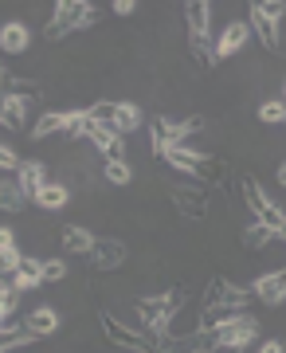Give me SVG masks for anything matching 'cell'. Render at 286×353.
I'll use <instances>...</instances> for the list:
<instances>
[{"mask_svg":"<svg viewBox=\"0 0 286 353\" xmlns=\"http://www.w3.org/2000/svg\"><path fill=\"white\" fill-rule=\"evenodd\" d=\"M176 306H185V294H150V299H137V326H145V330H165L169 322H173L176 314Z\"/></svg>","mask_w":286,"mask_h":353,"instance_id":"obj_1","label":"cell"},{"mask_svg":"<svg viewBox=\"0 0 286 353\" xmlns=\"http://www.w3.org/2000/svg\"><path fill=\"white\" fill-rule=\"evenodd\" d=\"M90 8H94L90 0H59L55 4V16H51V24H48V39L67 36L71 28H90L94 24V12Z\"/></svg>","mask_w":286,"mask_h":353,"instance_id":"obj_2","label":"cell"},{"mask_svg":"<svg viewBox=\"0 0 286 353\" xmlns=\"http://www.w3.org/2000/svg\"><path fill=\"white\" fill-rule=\"evenodd\" d=\"M259 338V322L247 314V310H239V314H232L224 322V326L212 334V341H216V350H243V345H251V341Z\"/></svg>","mask_w":286,"mask_h":353,"instance_id":"obj_3","label":"cell"},{"mask_svg":"<svg viewBox=\"0 0 286 353\" xmlns=\"http://www.w3.org/2000/svg\"><path fill=\"white\" fill-rule=\"evenodd\" d=\"M102 330H106V338L118 345V350H130V353H157L150 345V330L141 326V330H134V326H125V322H118L114 314H106L102 310Z\"/></svg>","mask_w":286,"mask_h":353,"instance_id":"obj_4","label":"cell"},{"mask_svg":"<svg viewBox=\"0 0 286 353\" xmlns=\"http://www.w3.org/2000/svg\"><path fill=\"white\" fill-rule=\"evenodd\" d=\"M239 185H243V192H247L243 201H247V208H251V212L259 216V224H271V228H286V212H283V208H278V204H274V201H267V192L259 189V181H255V176H243Z\"/></svg>","mask_w":286,"mask_h":353,"instance_id":"obj_5","label":"cell"},{"mask_svg":"<svg viewBox=\"0 0 286 353\" xmlns=\"http://www.w3.org/2000/svg\"><path fill=\"white\" fill-rule=\"evenodd\" d=\"M255 299V290H243V287H232L227 279H212L208 290H204V306H224V310H243V306Z\"/></svg>","mask_w":286,"mask_h":353,"instance_id":"obj_6","label":"cell"},{"mask_svg":"<svg viewBox=\"0 0 286 353\" xmlns=\"http://www.w3.org/2000/svg\"><path fill=\"white\" fill-rule=\"evenodd\" d=\"M251 290H255V299H259L263 306H283L286 303V271L259 275L255 283H251Z\"/></svg>","mask_w":286,"mask_h":353,"instance_id":"obj_7","label":"cell"},{"mask_svg":"<svg viewBox=\"0 0 286 353\" xmlns=\"http://www.w3.org/2000/svg\"><path fill=\"white\" fill-rule=\"evenodd\" d=\"M16 181H20V189L28 192V201H36L39 192L51 185V181H48V165H43V161H24V165H20V173H16Z\"/></svg>","mask_w":286,"mask_h":353,"instance_id":"obj_8","label":"cell"},{"mask_svg":"<svg viewBox=\"0 0 286 353\" xmlns=\"http://www.w3.org/2000/svg\"><path fill=\"white\" fill-rule=\"evenodd\" d=\"M90 263L99 267V271H118L125 263V243L122 240H99L94 252H90Z\"/></svg>","mask_w":286,"mask_h":353,"instance_id":"obj_9","label":"cell"},{"mask_svg":"<svg viewBox=\"0 0 286 353\" xmlns=\"http://www.w3.org/2000/svg\"><path fill=\"white\" fill-rule=\"evenodd\" d=\"M251 39V24L247 20H236V24L224 28V36L216 39V55L220 59H227V55H236V51H243V43Z\"/></svg>","mask_w":286,"mask_h":353,"instance_id":"obj_10","label":"cell"},{"mask_svg":"<svg viewBox=\"0 0 286 353\" xmlns=\"http://www.w3.org/2000/svg\"><path fill=\"white\" fill-rule=\"evenodd\" d=\"M94 243H99V236L87 232L83 224H71L67 232H63V252L67 255H90L94 252Z\"/></svg>","mask_w":286,"mask_h":353,"instance_id":"obj_11","label":"cell"},{"mask_svg":"<svg viewBox=\"0 0 286 353\" xmlns=\"http://www.w3.org/2000/svg\"><path fill=\"white\" fill-rule=\"evenodd\" d=\"M28 43H32V32H28V24H20V20H8V24L0 28V48L8 51V55H20V51H28Z\"/></svg>","mask_w":286,"mask_h":353,"instance_id":"obj_12","label":"cell"},{"mask_svg":"<svg viewBox=\"0 0 286 353\" xmlns=\"http://www.w3.org/2000/svg\"><path fill=\"white\" fill-rule=\"evenodd\" d=\"M274 240H283V228L259 224V220L243 228V248H251V252H263V248H271Z\"/></svg>","mask_w":286,"mask_h":353,"instance_id":"obj_13","label":"cell"},{"mask_svg":"<svg viewBox=\"0 0 286 353\" xmlns=\"http://www.w3.org/2000/svg\"><path fill=\"white\" fill-rule=\"evenodd\" d=\"M24 259L28 255L20 252V243H16V232L12 228H0V267H4V275H12Z\"/></svg>","mask_w":286,"mask_h":353,"instance_id":"obj_14","label":"cell"},{"mask_svg":"<svg viewBox=\"0 0 286 353\" xmlns=\"http://www.w3.org/2000/svg\"><path fill=\"white\" fill-rule=\"evenodd\" d=\"M24 326L36 334V338H51L55 330H59V310H51V306H39L32 314L24 318Z\"/></svg>","mask_w":286,"mask_h":353,"instance_id":"obj_15","label":"cell"},{"mask_svg":"<svg viewBox=\"0 0 286 353\" xmlns=\"http://www.w3.org/2000/svg\"><path fill=\"white\" fill-rule=\"evenodd\" d=\"M185 20H188V36H208L212 4L208 0H188L185 4Z\"/></svg>","mask_w":286,"mask_h":353,"instance_id":"obj_16","label":"cell"},{"mask_svg":"<svg viewBox=\"0 0 286 353\" xmlns=\"http://www.w3.org/2000/svg\"><path fill=\"white\" fill-rule=\"evenodd\" d=\"M0 122H4V130H24V122H28V99H20V94H4Z\"/></svg>","mask_w":286,"mask_h":353,"instance_id":"obj_17","label":"cell"},{"mask_svg":"<svg viewBox=\"0 0 286 353\" xmlns=\"http://www.w3.org/2000/svg\"><path fill=\"white\" fill-rule=\"evenodd\" d=\"M173 204L185 216H192V220H204V216H208V201H204L196 189H176L173 192Z\"/></svg>","mask_w":286,"mask_h":353,"instance_id":"obj_18","label":"cell"},{"mask_svg":"<svg viewBox=\"0 0 286 353\" xmlns=\"http://www.w3.org/2000/svg\"><path fill=\"white\" fill-rule=\"evenodd\" d=\"M36 341V334L28 326H20V322H4V334H0V353H12L20 350V345H32Z\"/></svg>","mask_w":286,"mask_h":353,"instance_id":"obj_19","label":"cell"},{"mask_svg":"<svg viewBox=\"0 0 286 353\" xmlns=\"http://www.w3.org/2000/svg\"><path fill=\"white\" fill-rule=\"evenodd\" d=\"M8 279H12L16 287H20V290L28 294V290H36L39 283H43V267H39V259H24V263L16 267V271H12Z\"/></svg>","mask_w":286,"mask_h":353,"instance_id":"obj_20","label":"cell"},{"mask_svg":"<svg viewBox=\"0 0 286 353\" xmlns=\"http://www.w3.org/2000/svg\"><path fill=\"white\" fill-rule=\"evenodd\" d=\"M51 134H67V110H48L36 126H32V138L36 141L51 138Z\"/></svg>","mask_w":286,"mask_h":353,"instance_id":"obj_21","label":"cell"},{"mask_svg":"<svg viewBox=\"0 0 286 353\" xmlns=\"http://www.w3.org/2000/svg\"><path fill=\"white\" fill-rule=\"evenodd\" d=\"M67 201H71V189H67V185H59V181H51L48 189L36 196V204L43 208V212H59V208H67Z\"/></svg>","mask_w":286,"mask_h":353,"instance_id":"obj_22","label":"cell"},{"mask_svg":"<svg viewBox=\"0 0 286 353\" xmlns=\"http://www.w3.org/2000/svg\"><path fill=\"white\" fill-rule=\"evenodd\" d=\"M141 122H145V114H141V106H137V102H118V122H114V130H118V134H134Z\"/></svg>","mask_w":286,"mask_h":353,"instance_id":"obj_23","label":"cell"},{"mask_svg":"<svg viewBox=\"0 0 286 353\" xmlns=\"http://www.w3.org/2000/svg\"><path fill=\"white\" fill-rule=\"evenodd\" d=\"M0 290H4V294H0V318H4V322H12V318H16V306H20V294H24V290L16 287L8 275H4V287H0ZM4 322H0V326H4Z\"/></svg>","mask_w":286,"mask_h":353,"instance_id":"obj_24","label":"cell"},{"mask_svg":"<svg viewBox=\"0 0 286 353\" xmlns=\"http://www.w3.org/2000/svg\"><path fill=\"white\" fill-rule=\"evenodd\" d=\"M247 24H251V32H259V39L267 43V48H278V24H274V20H267V16H259L255 8H251Z\"/></svg>","mask_w":286,"mask_h":353,"instance_id":"obj_25","label":"cell"},{"mask_svg":"<svg viewBox=\"0 0 286 353\" xmlns=\"http://www.w3.org/2000/svg\"><path fill=\"white\" fill-rule=\"evenodd\" d=\"M87 114H90V122H99V126H114L118 122V102H90L87 106Z\"/></svg>","mask_w":286,"mask_h":353,"instance_id":"obj_26","label":"cell"},{"mask_svg":"<svg viewBox=\"0 0 286 353\" xmlns=\"http://www.w3.org/2000/svg\"><path fill=\"white\" fill-rule=\"evenodd\" d=\"M4 94H20V99L36 102L39 99V87L28 83V79H16V75H4Z\"/></svg>","mask_w":286,"mask_h":353,"instance_id":"obj_27","label":"cell"},{"mask_svg":"<svg viewBox=\"0 0 286 353\" xmlns=\"http://www.w3.org/2000/svg\"><path fill=\"white\" fill-rule=\"evenodd\" d=\"M24 204H28V192L20 189V181L8 176V181H4V212H20Z\"/></svg>","mask_w":286,"mask_h":353,"instance_id":"obj_28","label":"cell"},{"mask_svg":"<svg viewBox=\"0 0 286 353\" xmlns=\"http://www.w3.org/2000/svg\"><path fill=\"white\" fill-rule=\"evenodd\" d=\"M259 118L267 122V126H278V122H286V99H271L259 106Z\"/></svg>","mask_w":286,"mask_h":353,"instance_id":"obj_29","label":"cell"},{"mask_svg":"<svg viewBox=\"0 0 286 353\" xmlns=\"http://www.w3.org/2000/svg\"><path fill=\"white\" fill-rule=\"evenodd\" d=\"M102 176L110 181V185H130L134 181V169L125 161H106V169H102Z\"/></svg>","mask_w":286,"mask_h":353,"instance_id":"obj_30","label":"cell"},{"mask_svg":"<svg viewBox=\"0 0 286 353\" xmlns=\"http://www.w3.org/2000/svg\"><path fill=\"white\" fill-rule=\"evenodd\" d=\"M251 8H255L259 16H267V20H274V24H278V20H283V12H286L283 0H255Z\"/></svg>","mask_w":286,"mask_h":353,"instance_id":"obj_31","label":"cell"},{"mask_svg":"<svg viewBox=\"0 0 286 353\" xmlns=\"http://www.w3.org/2000/svg\"><path fill=\"white\" fill-rule=\"evenodd\" d=\"M39 267H43V283H59V279H67V263H63V259H39Z\"/></svg>","mask_w":286,"mask_h":353,"instance_id":"obj_32","label":"cell"},{"mask_svg":"<svg viewBox=\"0 0 286 353\" xmlns=\"http://www.w3.org/2000/svg\"><path fill=\"white\" fill-rule=\"evenodd\" d=\"M20 157H16V150L12 145H4V150H0V169H4V173H20Z\"/></svg>","mask_w":286,"mask_h":353,"instance_id":"obj_33","label":"cell"},{"mask_svg":"<svg viewBox=\"0 0 286 353\" xmlns=\"http://www.w3.org/2000/svg\"><path fill=\"white\" fill-rule=\"evenodd\" d=\"M114 12H118V16H134L137 12V0H114Z\"/></svg>","mask_w":286,"mask_h":353,"instance_id":"obj_34","label":"cell"},{"mask_svg":"<svg viewBox=\"0 0 286 353\" xmlns=\"http://www.w3.org/2000/svg\"><path fill=\"white\" fill-rule=\"evenodd\" d=\"M259 353H286V350H283V341H263Z\"/></svg>","mask_w":286,"mask_h":353,"instance_id":"obj_35","label":"cell"},{"mask_svg":"<svg viewBox=\"0 0 286 353\" xmlns=\"http://www.w3.org/2000/svg\"><path fill=\"white\" fill-rule=\"evenodd\" d=\"M278 185H283V189H286V161L278 165Z\"/></svg>","mask_w":286,"mask_h":353,"instance_id":"obj_36","label":"cell"},{"mask_svg":"<svg viewBox=\"0 0 286 353\" xmlns=\"http://www.w3.org/2000/svg\"><path fill=\"white\" fill-rule=\"evenodd\" d=\"M283 99H286V90H283Z\"/></svg>","mask_w":286,"mask_h":353,"instance_id":"obj_37","label":"cell"},{"mask_svg":"<svg viewBox=\"0 0 286 353\" xmlns=\"http://www.w3.org/2000/svg\"><path fill=\"white\" fill-rule=\"evenodd\" d=\"M283 126H286V122H283Z\"/></svg>","mask_w":286,"mask_h":353,"instance_id":"obj_38","label":"cell"}]
</instances>
